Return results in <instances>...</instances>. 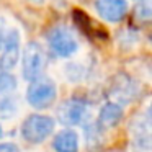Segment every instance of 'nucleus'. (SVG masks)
Returning a JSON list of instances; mask_svg holds the SVG:
<instances>
[{"mask_svg":"<svg viewBox=\"0 0 152 152\" xmlns=\"http://www.w3.org/2000/svg\"><path fill=\"white\" fill-rule=\"evenodd\" d=\"M46 66V56L38 43H28L23 51V77L30 82L39 79Z\"/></svg>","mask_w":152,"mask_h":152,"instance_id":"5","label":"nucleus"},{"mask_svg":"<svg viewBox=\"0 0 152 152\" xmlns=\"http://www.w3.org/2000/svg\"><path fill=\"white\" fill-rule=\"evenodd\" d=\"M132 136L139 147L147 152H152V126L149 123H141L137 128H134Z\"/></svg>","mask_w":152,"mask_h":152,"instance_id":"10","label":"nucleus"},{"mask_svg":"<svg viewBox=\"0 0 152 152\" xmlns=\"http://www.w3.org/2000/svg\"><path fill=\"white\" fill-rule=\"evenodd\" d=\"M2 134H4V129H2V126H0V137H2Z\"/></svg>","mask_w":152,"mask_h":152,"instance_id":"16","label":"nucleus"},{"mask_svg":"<svg viewBox=\"0 0 152 152\" xmlns=\"http://www.w3.org/2000/svg\"><path fill=\"white\" fill-rule=\"evenodd\" d=\"M53 147L56 152H79V134L70 128L62 129L54 136Z\"/></svg>","mask_w":152,"mask_h":152,"instance_id":"8","label":"nucleus"},{"mask_svg":"<svg viewBox=\"0 0 152 152\" xmlns=\"http://www.w3.org/2000/svg\"><path fill=\"white\" fill-rule=\"evenodd\" d=\"M95 10L108 23H118L128 13V0H96Z\"/></svg>","mask_w":152,"mask_h":152,"instance_id":"6","label":"nucleus"},{"mask_svg":"<svg viewBox=\"0 0 152 152\" xmlns=\"http://www.w3.org/2000/svg\"><path fill=\"white\" fill-rule=\"evenodd\" d=\"M17 88V80L10 75V72L0 74V93H7Z\"/></svg>","mask_w":152,"mask_h":152,"instance_id":"11","label":"nucleus"},{"mask_svg":"<svg viewBox=\"0 0 152 152\" xmlns=\"http://www.w3.org/2000/svg\"><path fill=\"white\" fill-rule=\"evenodd\" d=\"M21 54V36L18 30H10L5 34L2 43V53H0V70L2 72H12L17 67Z\"/></svg>","mask_w":152,"mask_h":152,"instance_id":"4","label":"nucleus"},{"mask_svg":"<svg viewBox=\"0 0 152 152\" xmlns=\"http://www.w3.org/2000/svg\"><path fill=\"white\" fill-rule=\"evenodd\" d=\"M48 43L53 53L59 57H70L79 51V41L66 26H56L48 34Z\"/></svg>","mask_w":152,"mask_h":152,"instance_id":"3","label":"nucleus"},{"mask_svg":"<svg viewBox=\"0 0 152 152\" xmlns=\"http://www.w3.org/2000/svg\"><path fill=\"white\" fill-rule=\"evenodd\" d=\"M54 128H56L54 118L48 115H41V113H33L25 118L23 124H21V136L26 142L41 144L54 132Z\"/></svg>","mask_w":152,"mask_h":152,"instance_id":"1","label":"nucleus"},{"mask_svg":"<svg viewBox=\"0 0 152 152\" xmlns=\"http://www.w3.org/2000/svg\"><path fill=\"white\" fill-rule=\"evenodd\" d=\"M31 4H36V5H41V4H44L46 0H30Z\"/></svg>","mask_w":152,"mask_h":152,"instance_id":"15","label":"nucleus"},{"mask_svg":"<svg viewBox=\"0 0 152 152\" xmlns=\"http://www.w3.org/2000/svg\"><path fill=\"white\" fill-rule=\"evenodd\" d=\"M0 152H20V149L13 142H2L0 144Z\"/></svg>","mask_w":152,"mask_h":152,"instance_id":"12","label":"nucleus"},{"mask_svg":"<svg viewBox=\"0 0 152 152\" xmlns=\"http://www.w3.org/2000/svg\"><path fill=\"white\" fill-rule=\"evenodd\" d=\"M145 113H147V123L152 126V102L149 103V106H147V111H145Z\"/></svg>","mask_w":152,"mask_h":152,"instance_id":"13","label":"nucleus"},{"mask_svg":"<svg viewBox=\"0 0 152 152\" xmlns=\"http://www.w3.org/2000/svg\"><path fill=\"white\" fill-rule=\"evenodd\" d=\"M136 2H141V0H136Z\"/></svg>","mask_w":152,"mask_h":152,"instance_id":"17","label":"nucleus"},{"mask_svg":"<svg viewBox=\"0 0 152 152\" xmlns=\"http://www.w3.org/2000/svg\"><path fill=\"white\" fill-rule=\"evenodd\" d=\"M57 98V87L51 79L39 77L33 80L26 88V100L33 108H49Z\"/></svg>","mask_w":152,"mask_h":152,"instance_id":"2","label":"nucleus"},{"mask_svg":"<svg viewBox=\"0 0 152 152\" xmlns=\"http://www.w3.org/2000/svg\"><path fill=\"white\" fill-rule=\"evenodd\" d=\"M5 39V33H4V26H0V48H2V43Z\"/></svg>","mask_w":152,"mask_h":152,"instance_id":"14","label":"nucleus"},{"mask_svg":"<svg viewBox=\"0 0 152 152\" xmlns=\"http://www.w3.org/2000/svg\"><path fill=\"white\" fill-rule=\"evenodd\" d=\"M123 118V108L115 102H108L102 106L98 113V124L102 128H113Z\"/></svg>","mask_w":152,"mask_h":152,"instance_id":"9","label":"nucleus"},{"mask_svg":"<svg viewBox=\"0 0 152 152\" xmlns=\"http://www.w3.org/2000/svg\"><path fill=\"white\" fill-rule=\"evenodd\" d=\"M87 116V106L80 100H67L57 110V119L66 126H77Z\"/></svg>","mask_w":152,"mask_h":152,"instance_id":"7","label":"nucleus"}]
</instances>
